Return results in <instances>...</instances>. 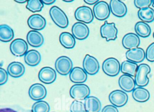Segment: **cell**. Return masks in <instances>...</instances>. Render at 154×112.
Here are the masks:
<instances>
[{
  "mask_svg": "<svg viewBox=\"0 0 154 112\" xmlns=\"http://www.w3.org/2000/svg\"><path fill=\"white\" fill-rule=\"evenodd\" d=\"M102 112H119L118 108L113 105L106 106L102 109Z\"/></svg>",
  "mask_w": 154,
  "mask_h": 112,
  "instance_id": "cell-37",
  "label": "cell"
},
{
  "mask_svg": "<svg viewBox=\"0 0 154 112\" xmlns=\"http://www.w3.org/2000/svg\"><path fill=\"white\" fill-rule=\"evenodd\" d=\"M27 40L30 46L38 48L43 45L45 40L40 32L36 30H31L27 35Z\"/></svg>",
  "mask_w": 154,
  "mask_h": 112,
  "instance_id": "cell-21",
  "label": "cell"
},
{
  "mask_svg": "<svg viewBox=\"0 0 154 112\" xmlns=\"http://www.w3.org/2000/svg\"><path fill=\"white\" fill-rule=\"evenodd\" d=\"M83 66L86 73L91 75L97 74L100 69L99 61L94 57L88 54L85 56L84 59Z\"/></svg>",
  "mask_w": 154,
  "mask_h": 112,
  "instance_id": "cell-9",
  "label": "cell"
},
{
  "mask_svg": "<svg viewBox=\"0 0 154 112\" xmlns=\"http://www.w3.org/2000/svg\"><path fill=\"white\" fill-rule=\"evenodd\" d=\"M126 58L129 61L136 63L142 62L146 57V53L141 48L129 50L126 53Z\"/></svg>",
  "mask_w": 154,
  "mask_h": 112,
  "instance_id": "cell-18",
  "label": "cell"
},
{
  "mask_svg": "<svg viewBox=\"0 0 154 112\" xmlns=\"http://www.w3.org/2000/svg\"><path fill=\"white\" fill-rule=\"evenodd\" d=\"M25 66L20 62H12L9 64L8 67V72L9 75L16 78L22 76L25 73Z\"/></svg>",
  "mask_w": 154,
  "mask_h": 112,
  "instance_id": "cell-22",
  "label": "cell"
},
{
  "mask_svg": "<svg viewBox=\"0 0 154 112\" xmlns=\"http://www.w3.org/2000/svg\"><path fill=\"white\" fill-rule=\"evenodd\" d=\"M151 71L150 67L146 64H140L138 67L135 76L136 85L140 87L146 86L149 82L147 75Z\"/></svg>",
  "mask_w": 154,
  "mask_h": 112,
  "instance_id": "cell-2",
  "label": "cell"
},
{
  "mask_svg": "<svg viewBox=\"0 0 154 112\" xmlns=\"http://www.w3.org/2000/svg\"><path fill=\"white\" fill-rule=\"evenodd\" d=\"M29 27L35 30H41L46 26L45 19L39 14L32 15L29 18L27 21Z\"/></svg>",
  "mask_w": 154,
  "mask_h": 112,
  "instance_id": "cell-16",
  "label": "cell"
},
{
  "mask_svg": "<svg viewBox=\"0 0 154 112\" xmlns=\"http://www.w3.org/2000/svg\"><path fill=\"white\" fill-rule=\"evenodd\" d=\"M49 105L45 101H37L32 106V112H49Z\"/></svg>",
  "mask_w": 154,
  "mask_h": 112,
  "instance_id": "cell-32",
  "label": "cell"
},
{
  "mask_svg": "<svg viewBox=\"0 0 154 112\" xmlns=\"http://www.w3.org/2000/svg\"><path fill=\"white\" fill-rule=\"evenodd\" d=\"M122 46L126 49H133L138 48L140 44L138 36L134 33H129L124 36L122 40Z\"/></svg>",
  "mask_w": 154,
  "mask_h": 112,
  "instance_id": "cell-17",
  "label": "cell"
},
{
  "mask_svg": "<svg viewBox=\"0 0 154 112\" xmlns=\"http://www.w3.org/2000/svg\"><path fill=\"white\" fill-rule=\"evenodd\" d=\"M152 5H153V7L154 8V0L152 1Z\"/></svg>",
  "mask_w": 154,
  "mask_h": 112,
  "instance_id": "cell-43",
  "label": "cell"
},
{
  "mask_svg": "<svg viewBox=\"0 0 154 112\" xmlns=\"http://www.w3.org/2000/svg\"><path fill=\"white\" fill-rule=\"evenodd\" d=\"M70 111L71 112H87L85 104L81 101L75 100L71 104Z\"/></svg>",
  "mask_w": 154,
  "mask_h": 112,
  "instance_id": "cell-33",
  "label": "cell"
},
{
  "mask_svg": "<svg viewBox=\"0 0 154 112\" xmlns=\"http://www.w3.org/2000/svg\"><path fill=\"white\" fill-rule=\"evenodd\" d=\"M59 41L61 45L66 49H72L75 45V40L73 35L69 32H63L60 34Z\"/></svg>",
  "mask_w": 154,
  "mask_h": 112,
  "instance_id": "cell-26",
  "label": "cell"
},
{
  "mask_svg": "<svg viewBox=\"0 0 154 112\" xmlns=\"http://www.w3.org/2000/svg\"><path fill=\"white\" fill-rule=\"evenodd\" d=\"M111 12L118 18H122L127 13V8L125 3L119 0H111L110 2Z\"/></svg>",
  "mask_w": 154,
  "mask_h": 112,
  "instance_id": "cell-15",
  "label": "cell"
},
{
  "mask_svg": "<svg viewBox=\"0 0 154 112\" xmlns=\"http://www.w3.org/2000/svg\"><path fill=\"white\" fill-rule=\"evenodd\" d=\"M132 95L134 100L140 103L146 102L150 97L149 92L146 88L140 87L133 90Z\"/></svg>",
  "mask_w": 154,
  "mask_h": 112,
  "instance_id": "cell-25",
  "label": "cell"
},
{
  "mask_svg": "<svg viewBox=\"0 0 154 112\" xmlns=\"http://www.w3.org/2000/svg\"><path fill=\"white\" fill-rule=\"evenodd\" d=\"M47 94L46 88L42 84H35L30 86L29 94L31 99L40 101L46 97Z\"/></svg>",
  "mask_w": 154,
  "mask_h": 112,
  "instance_id": "cell-12",
  "label": "cell"
},
{
  "mask_svg": "<svg viewBox=\"0 0 154 112\" xmlns=\"http://www.w3.org/2000/svg\"><path fill=\"white\" fill-rule=\"evenodd\" d=\"M118 30L114 23H108L105 21L100 27L102 37L106 39L107 41L114 40L117 39Z\"/></svg>",
  "mask_w": 154,
  "mask_h": 112,
  "instance_id": "cell-8",
  "label": "cell"
},
{
  "mask_svg": "<svg viewBox=\"0 0 154 112\" xmlns=\"http://www.w3.org/2000/svg\"><path fill=\"white\" fill-rule=\"evenodd\" d=\"M138 17L143 22L150 23L154 20V10L150 8L140 9L138 11Z\"/></svg>",
  "mask_w": 154,
  "mask_h": 112,
  "instance_id": "cell-30",
  "label": "cell"
},
{
  "mask_svg": "<svg viewBox=\"0 0 154 112\" xmlns=\"http://www.w3.org/2000/svg\"><path fill=\"white\" fill-rule=\"evenodd\" d=\"M138 67V66L137 63L129 60H125L122 63L121 71L125 75L135 76Z\"/></svg>",
  "mask_w": 154,
  "mask_h": 112,
  "instance_id": "cell-28",
  "label": "cell"
},
{
  "mask_svg": "<svg viewBox=\"0 0 154 112\" xmlns=\"http://www.w3.org/2000/svg\"><path fill=\"white\" fill-rule=\"evenodd\" d=\"M103 72L109 76H117L121 70V66L118 59L114 58H109L103 63Z\"/></svg>",
  "mask_w": 154,
  "mask_h": 112,
  "instance_id": "cell-3",
  "label": "cell"
},
{
  "mask_svg": "<svg viewBox=\"0 0 154 112\" xmlns=\"http://www.w3.org/2000/svg\"><path fill=\"white\" fill-rule=\"evenodd\" d=\"M85 2L86 3V4H89L90 5H95L96 3H98L99 2V1H95V0H93V1H88V0H85Z\"/></svg>",
  "mask_w": 154,
  "mask_h": 112,
  "instance_id": "cell-40",
  "label": "cell"
},
{
  "mask_svg": "<svg viewBox=\"0 0 154 112\" xmlns=\"http://www.w3.org/2000/svg\"><path fill=\"white\" fill-rule=\"evenodd\" d=\"M135 6L138 8H149V6L152 4V0H135L134 1Z\"/></svg>",
  "mask_w": 154,
  "mask_h": 112,
  "instance_id": "cell-34",
  "label": "cell"
},
{
  "mask_svg": "<svg viewBox=\"0 0 154 112\" xmlns=\"http://www.w3.org/2000/svg\"><path fill=\"white\" fill-rule=\"evenodd\" d=\"M10 50L15 56L21 57L26 54L28 50L27 43L22 39H17L11 44Z\"/></svg>",
  "mask_w": 154,
  "mask_h": 112,
  "instance_id": "cell-11",
  "label": "cell"
},
{
  "mask_svg": "<svg viewBox=\"0 0 154 112\" xmlns=\"http://www.w3.org/2000/svg\"><path fill=\"white\" fill-rule=\"evenodd\" d=\"M0 112H17L16 110L11 108H4L0 109Z\"/></svg>",
  "mask_w": 154,
  "mask_h": 112,
  "instance_id": "cell-39",
  "label": "cell"
},
{
  "mask_svg": "<svg viewBox=\"0 0 154 112\" xmlns=\"http://www.w3.org/2000/svg\"><path fill=\"white\" fill-rule=\"evenodd\" d=\"M85 105L87 112H100L101 109V103L95 97L86 98L85 99Z\"/></svg>",
  "mask_w": 154,
  "mask_h": 112,
  "instance_id": "cell-23",
  "label": "cell"
},
{
  "mask_svg": "<svg viewBox=\"0 0 154 112\" xmlns=\"http://www.w3.org/2000/svg\"><path fill=\"white\" fill-rule=\"evenodd\" d=\"M110 11L109 4L104 1H99L93 8L94 15L98 20L107 19L109 17Z\"/></svg>",
  "mask_w": 154,
  "mask_h": 112,
  "instance_id": "cell-6",
  "label": "cell"
},
{
  "mask_svg": "<svg viewBox=\"0 0 154 112\" xmlns=\"http://www.w3.org/2000/svg\"><path fill=\"white\" fill-rule=\"evenodd\" d=\"M26 8L33 13L40 12L44 8V4L41 0H29Z\"/></svg>",
  "mask_w": 154,
  "mask_h": 112,
  "instance_id": "cell-31",
  "label": "cell"
},
{
  "mask_svg": "<svg viewBox=\"0 0 154 112\" xmlns=\"http://www.w3.org/2000/svg\"><path fill=\"white\" fill-rule=\"evenodd\" d=\"M14 37V32L12 29L7 25L0 26V40L4 42L11 41Z\"/></svg>",
  "mask_w": 154,
  "mask_h": 112,
  "instance_id": "cell-27",
  "label": "cell"
},
{
  "mask_svg": "<svg viewBox=\"0 0 154 112\" xmlns=\"http://www.w3.org/2000/svg\"><path fill=\"white\" fill-rule=\"evenodd\" d=\"M70 80L73 83L82 84L84 83L87 79V74L84 69L79 67L73 68L69 75Z\"/></svg>",
  "mask_w": 154,
  "mask_h": 112,
  "instance_id": "cell-19",
  "label": "cell"
},
{
  "mask_svg": "<svg viewBox=\"0 0 154 112\" xmlns=\"http://www.w3.org/2000/svg\"><path fill=\"white\" fill-rule=\"evenodd\" d=\"M72 33L75 38L79 40H84L88 37L90 30L87 25L83 22H76L72 27Z\"/></svg>",
  "mask_w": 154,
  "mask_h": 112,
  "instance_id": "cell-13",
  "label": "cell"
},
{
  "mask_svg": "<svg viewBox=\"0 0 154 112\" xmlns=\"http://www.w3.org/2000/svg\"><path fill=\"white\" fill-rule=\"evenodd\" d=\"M119 84L120 87L127 92L133 91L135 88L136 85L135 80L132 77L125 74L120 77Z\"/></svg>",
  "mask_w": 154,
  "mask_h": 112,
  "instance_id": "cell-20",
  "label": "cell"
},
{
  "mask_svg": "<svg viewBox=\"0 0 154 112\" xmlns=\"http://www.w3.org/2000/svg\"><path fill=\"white\" fill-rule=\"evenodd\" d=\"M75 17L78 21L89 24L92 22L94 16L91 8L86 6H82L76 10L75 12Z\"/></svg>",
  "mask_w": 154,
  "mask_h": 112,
  "instance_id": "cell-7",
  "label": "cell"
},
{
  "mask_svg": "<svg viewBox=\"0 0 154 112\" xmlns=\"http://www.w3.org/2000/svg\"><path fill=\"white\" fill-rule=\"evenodd\" d=\"M15 2H18V3H22V4H23V3H26V2H27L28 1H26V0H18V1H17V0H16V1H15Z\"/></svg>",
  "mask_w": 154,
  "mask_h": 112,
  "instance_id": "cell-41",
  "label": "cell"
},
{
  "mask_svg": "<svg viewBox=\"0 0 154 112\" xmlns=\"http://www.w3.org/2000/svg\"><path fill=\"white\" fill-rule=\"evenodd\" d=\"M109 98L110 103L117 107L124 106L128 100V94L120 90L112 91L109 95Z\"/></svg>",
  "mask_w": 154,
  "mask_h": 112,
  "instance_id": "cell-10",
  "label": "cell"
},
{
  "mask_svg": "<svg viewBox=\"0 0 154 112\" xmlns=\"http://www.w3.org/2000/svg\"><path fill=\"white\" fill-rule=\"evenodd\" d=\"M56 78L55 70L50 67L43 68L38 73V78L44 84H52L55 81Z\"/></svg>",
  "mask_w": 154,
  "mask_h": 112,
  "instance_id": "cell-14",
  "label": "cell"
},
{
  "mask_svg": "<svg viewBox=\"0 0 154 112\" xmlns=\"http://www.w3.org/2000/svg\"><path fill=\"white\" fill-rule=\"evenodd\" d=\"M57 72L62 75H67L73 69V63L71 59L66 56L58 58L55 64Z\"/></svg>",
  "mask_w": 154,
  "mask_h": 112,
  "instance_id": "cell-4",
  "label": "cell"
},
{
  "mask_svg": "<svg viewBox=\"0 0 154 112\" xmlns=\"http://www.w3.org/2000/svg\"><path fill=\"white\" fill-rule=\"evenodd\" d=\"M153 37H154V33H153Z\"/></svg>",
  "mask_w": 154,
  "mask_h": 112,
  "instance_id": "cell-44",
  "label": "cell"
},
{
  "mask_svg": "<svg viewBox=\"0 0 154 112\" xmlns=\"http://www.w3.org/2000/svg\"><path fill=\"white\" fill-rule=\"evenodd\" d=\"M42 2L44 4L50 5L54 4L55 2L56 1H54V0H42Z\"/></svg>",
  "mask_w": 154,
  "mask_h": 112,
  "instance_id": "cell-38",
  "label": "cell"
},
{
  "mask_svg": "<svg viewBox=\"0 0 154 112\" xmlns=\"http://www.w3.org/2000/svg\"><path fill=\"white\" fill-rule=\"evenodd\" d=\"M146 57L149 62H154V42L150 44L146 49Z\"/></svg>",
  "mask_w": 154,
  "mask_h": 112,
  "instance_id": "cell-35",
  "label": "cell"
},
{
  "mask_svg": "<svg viewBox=\"0 0 154 112\" xmlns=\"http://www.w3.org/2000/svg\"><path fill=\"white\" fill-rule=\"evenodd\" d=\"M8 78V73L4 69L0 68V85H2L7 83Z\"/></svg>",
  "mask_w": 154,
  "mask_h": 112,
  "instance_id": "cell-36",
  "label": "cell"
},
{
  "mask_svg": "<svg viewBox=\"0 0 154 112\" xmlns=\"http://www.w3.org/2000/svg\"><path fill=\"white\" fill-rule=\"evenodd\" d=\"M91 91L87 85L76 84L71 87L70 90V96L75 100L85 99L90 95Z\"/></svg>",
  "mask_w": 154,
  "mask_h": 112,
  "instance_id": "cell-5",
  "label": "cell"
},
{
  "mask_svg": "<svg viewBox=\"0 0 154 112\" xmlns=\"http://www.w3.org/2000/svg\"><path fill=\"white\" fill-rule=\"evenodd\" d=\"M74 1H64V2H73Z\"/></svg>",
  "mask_w": 154,
  "mask_h": 112,
  "instance_id": "cell-42",
  "label": "cell"
},
{
  "mask_svg": "<svg viewBox=\"0 0 154 112\" xmlns=\"http://www.w3.org/2000/svg\"><path fill=\"white\" fill-rule=\"evenodd\" d=\"M135 30L138 36L142 38L148 37L151 34L150 27L146 23L143 21H139L136 23Z\"/></svg>",
  "mask_w": 154,
  "mask_h": 112,
  "instance_id": "cell-29",
  "label": "cell"
},
{
  "mask_svg": "<svg viewBox=\"0 0 154 112\" xmlns=\"http://www.w3.org/2000/svg\"><path fill=\"white\" fill-rule=\"evenodd\" d=\"M49 14L55 24L61 28H66L69 25V20L65 12L57 6L50 9Z\"/></svg>",
  "mask_w": 154,
  "mask_h": 112,
  "instance_id": "cell-1",
  "label": "cell"
},
{
  "mask_svg": "<svg viewBox=\"0 0 154 112\" xmlns=\"http://www.w3.org/2000/svg\"><path fill=\"white\" fill-rule=\"evenodd\" d=\"M25 61L30 66H35L40 63L41 56L39 52L36 50H30L25 55Z\"/></svg>",
  "mask_w": 154,
  "mask_h": 112,
  "instance_id": "cell-24",
  "label": "cell"
}]
</instances>
